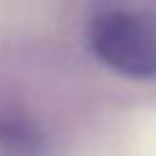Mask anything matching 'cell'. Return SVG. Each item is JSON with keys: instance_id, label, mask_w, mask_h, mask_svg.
Returning a JSON list of instances; mask_svg holds the SVG:
<instances>
[{"instance_id": "cell-1", "label": "cell", "mask_w": 156, "mask_h": 156, "mask_svg": "<svg viewBox=\"0 0 156 156\" xmlns=\"http://www.w3.org/2000/svg\"><path fill=\"white\" fill-rule=\"evenodd\" d=\"M94 58L136 80H156V19L138 12H106L90 25Z\"/></svg>"}, {"instance_id": "cell-2", "label": "cell", "mask_w": 156, "mask_h": 156, "mask_svg": "<svg viewBox=\"0 0 156 156\" xmlns=\"http://www.w3.org/2000/svg\"><path fill=\"white\" fill-rule=\"evenodd\" d=\"M0 151L7 156H44L46 138L25 110L0 103Z\"/></svg>"}]
</instances>
